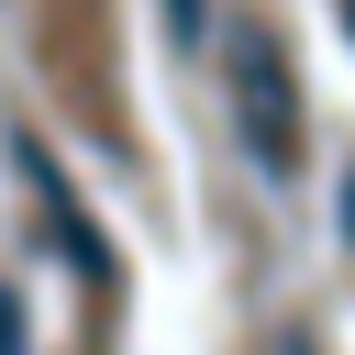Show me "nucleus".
I'll list each match as a JSON object with an SVG mask.
<instances>
[{
	"instance_id": "nucleus-2",
	"label": "nucleus",
	"mask_w": 355,
	"mask_h": 355,
	"mask_svg": "<svg viewBox=\"0 0 355 355\" xmlns=\"http://www.w3.org/2000/svg\"><path fill=\"white\" fill-rule=\"evenodd\" d=\"M11 155H22V189L44 200V222H55V244H67V266H78V277H111V255H100V233H89V211H78V189H67V166H55V155H44L33 133H22Z\"/></svg>"
},
{
	"instance_id": "nucleus-3",
	"label": "nucleus",
	"mask_w": 355,
	"mask_h": 355,
	"mask_svg": "<svg viewBox=\"0 0 355 355\" xmlns=\"http://www.w3.org/2000/svg\"><path fill=\"white\" fill-rule=\"evenodd\" d=\"M155 11H166V44H178V55L211 44V0H155Z\"/></svg>"
},
{
	"instance_id": "nucleus-5",
	"label": "nucleus",
	"mask_w": 355,
	"mask_h": 355,
	"mask_svg": "<svg viewBox=\"0 0 355 355\" xmlns=\"http://www.w3.org/2000/svg\"><path fill=\"white\" fill-rule=\"evenodd\" d=\"M333 11H344V44H355V0H333Z\"/></svg>"
},
{
	"instance_id": "nucleus-1",
	"label": "nucleus",
	"mask_w": 355,
	"mask_h": 355,
	"mask_svg": "<svg viewBox=\"0 0 355 355\" xmlns=\"http://www.w3.org/2000/svg\"><path fill=\"white\" fill-rule=\"evenodd\" d=\"M222 100H233V133L255 155V178H300V78H288V44L266 22H233L222 33Z\"/></svg>"
},
{
	"instance_id": "nucleus-4",
	"label": "nucleus",
	"mask_w": 355,
	"mask_h": 355,
	"mask_svg": "<svg viewBox=\"0 0 355 355\" xmlns=\"http://www.w3.org/2000/svg\"><path fill=\"white\" fill-rule=\"evenodd\" d=\"M0 355H22V300L0 288Z\"/></svg>"
},
{
	"instance_id": "nucleus-6",
	"label": "nucleus",
	"mask_w": 355,
	"mask_h": 355,
	"mask_svg": "<svg viewBox=\"0 0 355 355\" xmlns=\"http://www.w3.org/2000/svg\"><path fill=\"white\" fill-rule=\"evenodd\" d=\"M344 233H355V178H344Z\"/></svg>"
}]
</instances>
